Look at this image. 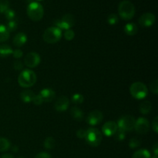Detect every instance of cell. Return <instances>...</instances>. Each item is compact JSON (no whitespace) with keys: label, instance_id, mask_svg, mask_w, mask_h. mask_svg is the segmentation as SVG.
<instances>
[{"label":"cell","instance_id":"1f68e13d","mask_svg":"<svg viewBox=\"0 0 158 158\" xmlns=\"http://www.w3.org/2000/svg\"><path fill=\"white\" fill-rule=\"evenodd\" d=\"M150 89L154 94H158V80H154L150 84Z\"/></svg>","mask_w":158,"mask_h":158},{"label":"cell","instance_id":"cb8c5ba5","mask_svg":"<svg viewBox=\"0 0 158 158\" xmlns=\"http://www.w3.org/2000/svg\"><path fill=\"white\" fill-rule=\"evenodd\" d=\"M10 142L8 139L4 137H0V152H4L8 151L10 148Z\"/></svg>","mask_w":158,"mask_h":158},{"label":"cell","instance_id":"5bb4252c","mask_svg":"<svg viewBox=\"0 0 158 158\" xmlns=\"http://www.w3.org/2000/svg\"><path fill=\"white\" fill-rule=\"evenodd\" d=\"M117 129H118V126L117 123L114 121H108L103 124L102 131H103V134L106 137H111V136H114Z\"/></svg>","mask_w":158,"mask_h":158},{"label":"cell","instance_id":"83f0119b","mask_svg":"<svg viewBox=\"0 0 158 158\" xmlns=\"http://www.w3.org/2000/svg\"><path fill=\"white\" fill-rule=\"evenodd\" d=\"M118 22H119V17L117 16V14L112 13L107 17V23H109L110 25L114 26V25L117 24Z\"/></svg>","mask_w":158,"mask_h":158},{"label":"cell","instance_id":"b9f144b4","mask_svg":"<svg viewBox=\"0 0 158 158\" xmlns=\"http://www.w3.org/2000/svg\"><path fill=\"white\" fill-rule=\"evenodd\" d=\"M0 158H14L12 154H3L2 155Z\"/></svg>","mask_w":158,"mask_h":158},{"label":"cell","instance_id":"836d02e7","mask_svg":"<svg viewBox=\"0 0 158 158\" xmlns=\"http://www.w3.org/2000/svg\"><path fill=\"white\" fill-rule=\"evenodd\" d=\"M5 15H6V18L9 21H11V20H14V18L15 16V13L14 12V10L12 9H9L8 10H6L5 12Z\"/></svg>","mask_w":158,"mask_h":158},{"label":"cell","instance_id":"d6986e66","mask_svg":"<svg viewBox=\"0 0 158 158\" xmlns=\"http://www.w3.org/2000/svg\"><path fill=\"white\" fill-rule=\"evenodd\" d=\"M70 114L72 116L74 120H77V121H80V120H83V113L80 108L77 107V106H73L72 107L70 110Z\"/></svg>","mask_w":158,"mask_h":158},{"label":"cell","instance_id":"ee69618b","mask_svg":"<svg viewBox=\"0 0 158 158\" xmlns=\"http://www.w3.org/2000/svg\"><path fill=\"white\" fill-rule=\"evenodd\" d=\"M152 158H157V155H154V156H153Z\"/></svg>","mask_w":158,"mask_h":158},{"label":"cell","instance_id":"7c38bea8","mask_svg":"<svg viewBox=\"0 0 158 158\" xmlns=\"http://www.w3.org/2000/svg\"><path fill=\"white\" fill-rule=\"evenodd\" d=\"M103 118V116L101 111L98 110H93L92 112L89 113L87 119H86V121L89 124L92 125V126H95V125L101 123Z\"/></svg>","mask_w":158,"mask_h":158},{"label":"cell","instance_id":"9a60e30c","mask_svg":"<svg viewBox=\"0 0 158 158\" xmlns=\"http://www.w3.org/2000/svg\"><path fill=\"white\" fill-rule=\"evenodd\" d=\"M39 95L41 97L43 103L52 102L56 97L55 92L52 89H49V88H45V89H42L40 94H39Z\"/></svg>","mask_w":158,"mask_h":158},{"label":"cell","instance_id":"44dd1931","mask_svg":"<svg viewBox=\"0 0 158 158\" xmlns=\"http://www.w3.org/2000/svg\"><path fill=\"white\" fill-rule=\"evenodd\" d=\"M152 109V105L150 101H144L140 104L139 110L142 114H148L151 112Z\"/></svg>","mask_w":158,"mask_h":158},{"label":"cell","instance_id":"e575fe53","mask_svg":"<svg viewBox=\"0 0 158 158\" xmlns=\"http://www.w3.org/2000/svg\"><path fill=\"white\" fill-rule=\"evenodd\" d=\"M12 55H13V57L15 59H19L23 56V52L19 49H16L15 50L12 51Z\"/></svg>","mask_w":158,"mask_h":158},{"label":"cell","instance_id":"7a4b0ae2","mask_svg":"<svg viewBox=\"0 0 158 158\" xmlns=\"http://www.w3.org/2000/svg\"><path fill=\"white\" fill-rule=\"evenodd\" d=\"M36 82V75L30 69H24L18 77V83L22 87H30Z\"/></svg>","mask_w":158,"mask_h":158},{"label":"cell","instance_id":"d4e9b609","mask_svg":"<svg viewBox=\"0 0 158 158\" xmlns=\"http://www.w3.org/2000/svg\"><path fill=\"white\" fill-rule=\"evenodd\" d=\"M43 145H44V148H46V149L52 150L55 148L56 141H55V140H54L53 137H47V138L45 139Z\"/></svg>","mask_w":158,"mask_h":158},{"label":"cell","instance_id":"d590c367","mask_svg":"<svg viewBox=\"0 0 158 158\" xmlns=\"http://www.w3.org/2000/svg\"><path fill=\"white\" fill-rule=\"evenodd\" d=\"M13 67L16 70H21L23 68V63L20 60H17V61L14 62Z\"/></svg>","mask_w":158,"mask_h":158},{"label":"cell","instance_id":"3957f363","mask_svg":"<svg viewBox=\"0 0 158 158\" xmlns=\"http://www.w3.org/2000/svg\"><path fill=\"white\" fill-rule=\"evenodd\" d=\"M27 15L32 21H40L44 15L43 6L37 2H32L27 6Z\"/></svg>","mask_w":158,"mask_h":158},{"label":"cell","instance_id":"603a6c76","mask_svg":"<svg viewBox=\"0 0 158 158\" xmlns=\"http://www.w3.org/2000/svg\"><path fill=\"white\" fill-rule=\"evenodd\" d=\"M9 37V32L6 26L0 25V43L6 42Z\"/></svg>","mask_w":158,"mask_h":158},{"label":"cell","instance_id":"484cf974","mask_svg":"<svg viewBox=\"0 0 158 158\" xmlns=\"http://www.w3.org/2000/svg\"><path fill=\"white\" fill-rule=\"evenodd\" d=\"M125 131H122L121 129L118 128L117 131H116L115 134H114V139H115L117 141H123L125 139Z\"/></svg>","mask_w":158,"mask_h":158},{"label":"cell","instance_id":"f35d334b","mask_svg":"<svg viewBox=\"0 0 158 158\" xmlns=\"http://www.w3.org/2000/svg\"><path fill=\"white\" fill-rule=\"evenodd\" d=\"M86 131L83 129H80L77 131V137L80 139L85 138V136H86Z\"/></svg>","mask_w":158,"mask_h":158},{"label":"cell","instance_id":"2e32d148","mask_svg":"<svg viewBox=\"0 0 158 158\" xmlns=\"http://www.w3.org/2000/svg\"><path fill=\"white\" fill-rule=\"evenodd\" d=\"M27 41V36L24 32H19L13 38V44L17 47H21Z\"/></svg>","mask_w":158,"mask_h":158},{"label":"cell","instance_id":"ffe728a7","mask_svg":"<svg viewBox=\"0 0 158 158\" xmlns=\"http://www.w3.org/2000/svg\"><path fill=\"white\" fill-rule=\"evenodd\" d=\"M12 49L10 46L6 44H3L0 46V56L7 57L9 55L12 54Z\"/></svg>","mask_w":158,"mask_h":158},{"label":"cell","instance_id":"60d3db41","mask_svg":"<svg viewBox=\"0 0 158 158\" xmlns=\"http://www.w3.org/2000/svg\"><path fill=\"white\" fill-rule=\"evenodd\" d=\"M153 150H154V155H157V152H158V143H155L154 146L153 147Z\"/></svg>","mask_w":158,"mask_h":158},{"label":"cell","instance_id":"4fadbf2b","mask_svg":"<svg viewBox=\"0 0 158 158\" xmlns=\"http://www.w3.org/2000/svg\"><path fill=\"white\" fill-rule=\"evenodd\" d=\"M69 106V100L65 96H61L59 97L55 102L54 108L57 112H64L68 109Z\"/></svg>","mask_w":158,"mask_h":158},{"label":"cell","instance_id":"f1b7e54d","mask_svg":"<svg viewBox=\"0 0 158 158\" xmlns=\"http://www.w3.org/2000/svg\"><path fill=\"white\" fill-rule=\"evenodd\" d=\"M9 9V0H0V12L5 13L6 10Z\"/></svg>","mask_w":158,"mask_h":158},{"label":"cell","instance_id":"52a82bcc","mask_svg":"<svg viewBox=\"0 0 158 158\" xmlns=\"http://www.w3.org/2000/svg\"><path fill=\"white\" fill-rule=\"evenodd\" d=\"M75 21V18L72 14H66L60 20H55L54 23L56 25V27L59 28L61 30L62 29L67 30L74 26Z\"/></svg>","mask_w":158,"mask_h":158},{"label":"cell","instance_id":"8fae6325","mask_svg":"<svg viewBox=\"0 0 158 158\" xmlns=\"http://www.w3.org/2000/svg\"><path fill=\"white\" fill-rule=\"evenodd\" d=\"M155 20L156 17L154 14L151 13V12H146L140 17L138 22L139 24L142 27H150V26L154 25V23H155Z\"/></svg>","mask_w":158,"mask_h":158},{"label":"cell","instance_id":"7402d4cb","mask_svg":"<svg viewBox=\"0 0 158 158\" xmlns=\"http://www.w3.org/2000/svg\"><path fill=\"white\" fill-rule=\"evenodd\" d=\"M132 158H151V156L148 150L140 149L133 154Z\"/></svg>","mask_w":158,"mask_h":158},{"label":"cell","instance_id":"f6af8a7d","mask_svg":"<svg viewBox=\"0 0 158 158\" xmlns=\"http://www.w3.org/2000/svg\"><path fill=\"white\" fill-rule=\"evenodd\" d=\"M18 158H24L23 157H18Z\"/></svg>","mask_w":158,"mask_h":158},{"label":"cell","instance_id":"e0dca14e","mask_svg":"<svg viewBox=\"0 0 158 158\" xmlns=\"http://www.w3.org/2000/svg\"><path fill=\"white\" fill-rule=\"evenodd\" d=\"M34 97H35L34 93L32 90H29V89L23 91L20 94V98L25 103H30V102H32Z\"/></svg>","mask_w":158,"mask_h":158},{"label":"cell","instance_id":"7bdbcfd3","mask_svg":"<svg viewBox=\"0 0 158 158\" xmlns=\"http://www.w3.org/2000/svg\"><path fill=\"white\" fill-rule=\"evenodd\" d=\"M14 148H15L13 149L14 151H18V148H17V147H14Z\"/></svg>","mask_w":158,"mask_h":158},{"label":"cell","instance_id":"8992f818","mask_svg":"<svg viewBox=\"0 0 158 158\" xmlns=\"http://www.w3.org/2000/svg\"><path fill=\"white\" fill-rule=\"evenodd\" d=\"M62 37V30L56 26L49 27L45 30L43 38L44 41L47 43H56L60 41Z\"/></svg>","mask_w":158,"mask_h":158},{"label":"cell","instance_id":"9c48e42d","mask_svg":"<svg viewBox=\"0 0 158 158\" xmlns=\"http://www.w3.org/2000/svg\"><path fill=\"white\" fill-rule=\"evenodd\" d=\"M134 130L139 134H144L150 130V123L148 120L144 117H140L137 119L134 124Z\"/></svg>","mask_w":158,"mask_h":158},{"label":"cell","instance_id":"5b68a950","mask_svg":"<svg viewBox=\"0 0 158 158\" xmlns=\"http://www.w3.org/2000/svg\"><path fill=\"white\" fill-rule=\"evenodd\" d=\"M131 96L137 100H142L148 96V89L146 85L141 82H135L130 88Z\"/></svg>","mask_w":158,"mask_h":158},{"label":"cell","instance_id":"ab89813d","mask_svg":"<svg viewBox=\"0 0 158 158\" xmlns=\"http://www.w3.org/2000/svg\"><path fill=\"white\" fill-rule=\"evenodd\" d=\"M35 158H52L51 157L50 154H48L46 152H41L39 153L38 154H36Z\"/></svg>","mask_w":158,"mask_h":158},{"label":"cell","instance_id":"4316f807","mask_svg":"<svg viewBox=\"0 0 158 158\" xmlns=\"http://www.w3.org/2000/svg\"><path fill=\"white\" fill-rule=\"evenodd\" d=\"M84 100V97L82 94H76L73 95L72 97V102L74 104H81Z\"/></svg>","mask_w":158,"mask_h":158},{"label":"cell","instance_id":"4dcf8cb0","mask_svg":"<svg viewBox=\"0 0 158 158\" xmlns=\"http://www.w3.org/2000/svg\"><path fill=\"white\" fill-rule=\"evenodd\" d=\"M18 27V24H17L15 20H11V21H9L7 25V29L9 32H14L15 29Z\"/></svg>","mask_w":158,"mask_h":158},{"label":"cell","instance_id":"f546056e","mask_svg":"<svg viewBox=\"0 0 158 158\" xmlns=\"http://www.w3.org/2000/svg\"><path fill=\"white\" fill-rule=\"evenodd\" d=\"M140 145V140H139L137 137H134V138L131 139L129 142V146L131 149H134V148H138Z\"/></svg>","mask_w":158,"mask_h":158},{"label":"cell","instance_id":"8d00e7d4","mask_svg":"<svg viewBox=\"0 0 158 158\" xmlns=\"http://www.w3.org/2000/svg\"><path fill=\"white\" fill-rule=\"evenodd\" d=\"M32 102H33L34 104L37 105V106H39V105H41L42 103H43V100H42V98H41V97H40L39 94H38V95H35V97H34Z\"/></svg>","mask_w":158,"mask_h":158},{"label":"cell","instance_id":"277c9868","mask_svg":"<svg viewBox=\"0 0 158 158\" xmlns=\"http://www.w3.org/2000/svg\"><path fill=\"white\" fill-rule=\"evenodd\" d=\"M84 139L89 146L96 148L101 143L103 136L102 133L98 129L89 128L86 131V136Z\"/></svg>","mask_w":158,"mask_h":158},{"label":"cell","instance_id":"30bf717a","mask_svg":"<svg viewBox=\"0 0 158 158\" xmlns=\"http://www.w3.org/2000/svg\"><path fill=\"white\" fill-rule=\"evenodd\" d=\"M40 60L41 59H40V55L37 52H32L26 56L24 59V63L27 67L34 68L36 67L40 64Z\"/></svg>","mask_w":158,"mask_h":158},{"label":"cell","instance_id":"d6a6232c","mask_svg":"<svg viewBox=\"0 0 158 158\" xmlns=\"http://www.w3.org/2000/svg\"><path fill=\"white\" fill-rule=\"evenodd\" d=\"M74 36H75V32H73V30H72V29H70L66 30V32H65L64 33V38L66 39V40L70 41V40H73Z\"/></svg>","mask_w":158,"mask_h":158},{"label":"cell","instance_id":"ac0fdd59","mask_svg":"<svg viewBox=\"0 0 158 158\" xmlns=\"http://www.w3.org/2000/svg\"><path fill=\"white\" fill-rule=\"evenodd\" d=\"M124 32L128 35H134L138 32V27L135 23H127L124 26Z\"/></svg>","mask_w":158,"mask_h":158},{"label":"cell","instance_id":"74e56055","mask_svg":"<svg viewBox=\"0 0 158 158\" xmlns=\"http://www.w3.org/2000/svg\"><path fill=\"white\" fill-rule=\"evenodd\" d=\"M152 128L154 130V132L156 134L158 133V117H156L153 120V123H152Z\"/></svg>","mask_w":158,"mask_h":158},{"label":"cell","instance_id":"ba28073f","mask_svg":"<svg viewBox=\"0 0 158 158\" xmlns=\"http://www.w3.org/2000/svg\"><path fill=\"white\" fill-rule=\"evenodd\" d=\"M136 120L133 116L126 115L122 117L120 120H118L117 126L118 128L121 129L122 131L125 132H129V131H133L134 129V124H135Z\"/></svg>","mask_w":158,"mask_h":158},{"label":"cell","instance_id":"6da1fadb","mask_svg":"<svg viewBox=\"0 0 158 158\" xmlns=\"http://www.w3.org/2000/svg\"><path fill=\"white\" fill-rule=\"evenodd\" d=\"M118 12L120 16L123 20H130L134 16L135 7L131 2L123 0L119 4Z\"/></svg>","mask_w":158,"mask_h":158}]
</instances>
